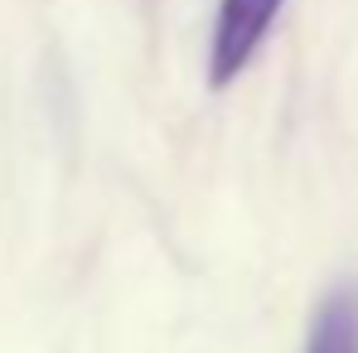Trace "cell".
I'll return each mask as SVG.
<instances>
[{"label": "cell", "mask_w": 358, "mask_h": 353, "mask_svg": "<svg viewBox=\"0 0 358 353\" xmlns=\"http://www.w3.org/2000/svg\"><path fill=\"white\" fill-rule=\"evenodd\" d=\"M281 5L286 0H218L213 44H208V82L213 87H228L257 59V49L266 44Z\"/></svg>", "instance_id": "1"}, {"label": "cell", "mask_w": 358, "mask_h": 353, "mask_svg": "<svg viewBox=\"0 0 358 353\" xmlns=\"http://www.w3.org/2000/svg\"><path fill=\"white\" fill-rule=\"evenodd\" d=\"M305 353H358V286H334L320 300Z\"/></svg>", "instance_id": "2"}]
</instances>
